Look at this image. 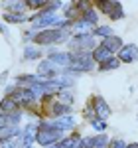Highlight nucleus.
Listing matches in <instances>:
<instances>
[{"mask_svg": "<svg viewBox=\"0 0 138 148\" xmlns=\"http://www.w3.org/2000/svg\"><path fill=\"white\" fill-rule=\"evenodd\" d=\"M0 148H20V138H10L6 142H0Z\"/></svg>", "mask_w": 138, "mask_h": 148, "instance_id": "nucleus-24", "label": "nucleus"}, {"mask_svg": "<svg viewBox=\"0 0 138 148\" xmlns=\"http://www.w3.org/2000/svg\"><path fill=\"white\" fill-rule=\"evenodd\" d=\"M118 61L120 63H136L138 61V46L136 44H124L118 51Z\"/></svg>", "mask_w": 138, "mask_h": 148, "instance_id": "nucleus-8", "label": "nucleus"}, {"mask_svg": "<svg viewBox=\"0 0 138 148\" xmlns=\"http://www.w3.org/2000/svg\"><path fill=\"white\" fill-rule=\"evenodd\" d=\"M101 46L107 47V49L115 56V53H118V51L122 49L124 42H122V38H120V36H115V34H113V36H109V38H105V40H101Z\"/></svg>", "mask_w": 138, "mask_h": 148, "instance_id": "nucleus-10", "label": "nucleus"}, {"mask_svg": "<svg viewBox=\"0 0 138 148\" xmlns=\"http://www.w3.org/2000/svg\"><path fill=\"white\" fill-rule=\"evenodd\" d=\"M126 148H138V142H132V144H126Z\"/></svg>", "mask_w": 138, "mask_h": 148, "instance_id": "nucleus-29", "label": "nucleus"}, {"mask_svg": "<svg viewBox=\"0 0 138 148\" xmlns=\"http://www.w3.org/2000/svg\"><path fill=\"white\" fill-rule=\"evenodd\" d=\"M91 36H93V38H101V40H105V38L113 36V28H111V26H105V24L95 26V28L91 30Z\"/></svg>", "mask_w": 138, "mask_h": 148, "instance_id": "nucleus-16", "label": "nucleus"}, {"mask_svg": "<svg viewBox=\"0 0 138 148\" xmlns=\"http://www.w3.org/2000/svg\"><path fill=\"white\" fill-rule=\"evenodd\" d=\"M2 6L6 8V12H10V14H26V10H28L26 0H18V2H4Z\"/></svg>", "mask_w": 138, "mask_h": 148, "instance_id": "nucleus-15", "label": "nucleus"}, {"mask_svg": "<svg viewBox=\"0 0 138 148\" xmlns=\"http://www.w3.org/2000/svg\"><path fill=\"white\" fill-rule=\"evenodd\" d=\"M6 79H8V73H2V75H0V85H4Z\"/></svg>", "mask_w": 138, "mask_h": 148, "instance_id": "nucleus-27", "label": "nucleus"}, {"mask_svg": "<svg viewBox=\"0 0 138 148\" xmlns=\"http://www.w3.org/2000/svg\"><path fill=\"white\" fill-rule=\"evenodd\" d=\"M42 57V49L36 46H26L24 47V59L26 61H38Z\"/></svg>", "mask_w": 138, "mask_h": 148, "instance_id": "nucleus-17", "label": "nucleus"}, {"mask_svg": "<svg viewBox=\"0 0 138 148\" xmlns=\"http://www.w3.org/2000/svg\"><path fill=\"white\" fill-rule=\"evenodd\" d=\"M136 119H138V116H136Z\"/></svg>", "mask_w": 138, "mask_h": 148, "instance_id": "nucleus-30", "label": "nucleus"}, {"mask_svg": "<svg viewBox=\"0 0 138 148\" xmlns=\"http://www.w3.org/2000/svg\"><path fill=\"white\" fill-rule=\"evenodd\" d=\"M95 6L101 10V14H105L107 18H111L113 22L124 18L122 4H120V2H116V0H99V2H95Z\"/></svg>", "mask_w": 138, "mask_h": 148, "instance_id": "nucleus-5", "label": "nucleus"}, {"mask_svg": "<svg viewBox=\"0 0 138 148\" xmlns=\"http://www.w3.org/2000/svg\"><path fill=\"white\" fill-rule=\"evenodd\" d=\"M18 111H22V107L18 105V103L14 101L12 97H4L2 101H0V113H18Z\"/></svg>", "mask_w": 138, "mask_h": 148, "instance_id": "nucleus-14", "label": "nucleus"}, {"mask_svg": "<svg viewBox=\"0 0 138 148\" xmlns=\"http://www.w3.org/2000/svg\"><path fill=\"white\" fill-rule=\"evenodd\" d=\"M120 67V61H118V57H111V59H107L105 63H99V71H115V69Z\"/></svg>", "mask_w": 138, "mask_h": 148, "instance_id": "nucleus-20", "label": "nucleus"}, {"mask_svg": "<svg viewBox=\"0 0 138 148\" xmlns=\"http://www.w3.org/2000/svg\"><path fill=\"white\" fill-rule=\"evenodd\" d=\"M22 121V111L18 113H0V128L2 126H14V125H20Z\"/></svg>", "mask_w": 138, "mask_h": 148, "instance_id": "nucleus-11", "label": "nucleus"}, {"mask_svg": "<svg viewBox=\"0 0 138 148\" xmlns=\"http://www.w3.org/2000/svg\"><path fill=\"white\" fill-rule=\"evenodd\" d=\"M36 134H38V125L36 123H28L20 132V148H34L36 144Z\"/></svg>", "mask_w": 138, "mask_h": 148, "instance_id": "nucleus-7", "label": "nucleus"}, {"mask_svg": "<svg viewBox=\"0 0 138 148\" xmlns=\"http://www.w3.org/2000/svg\"><path fill=\"white\" fill-rule=\"evenodd\" d=\"M93 142H95V136H81L79 148H93Z\"/></svg>", "mask_w": 138, "mask_h": 148, "instance_id": "nucleus-25", "label": "nucleus"}, {"mask_svg": "<svg viewBox=\"0 0 138 148\" xmlns=\"http://www.w3.org/2000/svg\"><path fill=\"white\" fill-rule=\"evenodd\" d=\"M69 51L71 53H91L97 47V38H93L91 34L87 36H73L69 40Z\"/></svg>", "mask_w": 138, "mask_h": 148, "instance_id": "nucleus-4", "label": "nucleus"}, {"mask_svg": "<svg viewBox=\"0 0 138 148\" xmlns=\"http://www.w3.org/2000/svg\"><path fill=\"white\" fill-rule=\"evenodd\" d=\"M71 53V51H69ZM73 59L69 63V67L65 69V73L71 75H77V73H85V71H91L95 67V61H93L91 53H71Z\"/></svg>", "mask_w": 138, "mask_h": 148, "instance_id": "nucleus-3", "label": "nucleus"}, {"mask_svg": "<svg viewBox=\"0 0 138 148\" xmlns=\"http://www.w3.org/2000/svg\"><path fill=\"white\" fill-rule=\"evenodd\" d=\"M26 20H30L28 14H10V12H4V22L6 24H24Z\"/></svg>", "mask_w": 138, "mask_h": 148, "instance_id": "nucleus-18", "label": "nucleus"}, {"mask_svg": "<svg viewBox=\"0 0 138 148\" xmlns=\"http://www.w3.org/2000/svg\"><path fill=\"white\" fill-rule=\"evenodd\" d=\"M81 20H83V22H87L89 26H97V24H99V14H97V10H95V8L91 6L89 10H85V12H83Z\"/></svg>", "mask_w": 138, "mask_h": 148, "instance_id": "nucleus-19", "label": "nucleus"}, {"mask_svg": "<svg viewBox=\"0 0 138 148\" xmlns=\"http://www.w3.org/2000/svg\"><path fill=\"white\" fill-rule=\"evenodd\" d=\"M0 32H2V34H6V36H8V28L4 26V22H0Z\"/></svg>", "mask_w": 138, "mask_h": 148, "instance_id": "nucleus-28", "label": "nucleus"}, {"mask_svg": "<svg viewBox=\"0 0 138 148\" xmlns=\"http://www.w3.org/2000/svg\"><path fill=\"white\" fill-rule=\"evenodd\" d=\"M89 103H91L93 113H95V116H97V119H101V121H107V119L113 114L111 107L107 105V101H105L101 95H93L91 99H89Z\"/></svg>", "mask_w": 138, "mask_h": 148, "instance_id": "nucleus-6", "label": "nucleus"}, {"mask_svg": "<svg viewBox=\"0 0 138 148\" xmlns=\"http://www.w3.org/2000/svg\"><path fill=\"white\" fill-rule=\"evenodd\" d=\"M91 57H93V61H95V63H105L107 59H111V57H113V53H111L107 47H103L101 44H99V46L91 51Z\"/></svg>", "mask_w": 138, "mask_h": 148, "instance_id": "nucleus-13", "label": "nucleus"}, {"mask_svg": "<svg viewBox=\"0 0 138 148\" xmlns=\"http://www.w3.org/2000/svg\"><path fill=\"white\" fill-rule=\"evenodd\" d=\"M63 138V132L57 130V128H53V126L46 123V121H42L40 125H38V134H36V142L40 144L42 148H47L51 146V144H55Z\"/></svg>", "mask_w": 138, "mask_h": 148, "instance_id": "nucleus-1", "label": "nucleus"}, {"mask_svg": "<svg viewBox=\"0 0 138 148\" xmlns=\"http://www.w3.org/2000/svg\"><path fill=\"white\" fill-rule=\"evenodd\" d=\"M55 101L57 103H63V105H73V93L69 91V89H61V91L55 95Z\"/></svg>", "mask_w": 138, "mask_h": 148, "instance_id": "nucleus-21", "label": "nucleus"}, {"mask_svg": "<svg viewBox=\"0 0 138 148\" xmlns=\"http://www.w3.org/2000/svg\"><path fill=\"white\" fill-rule=\"evenodd\" d=\"M20 132H22L20 125L2 126V128H0V142H6V140H10V138H18V136H20Z\"/></svg>", "mask_w": 138, "mask_h": 148, "instance_id": "nucleus-12", "label": "nucleus"}, {"mask_svg": "<svg viewBox=\"0 0 138 148\" xmlns=\"http://www.w3.org/2000/svg\"><path fill=\"white\" fill-rule=\"evenodd\" d=\"M109 142H111V138L107 136L105 132H101V134H97V136H95L93 148H109Z\"/></svg>", "mask_w": 138, "mask_h": 148, "instance_id": "nucleus-22", "label": "nucleus"}, {"mask_svg": "<svg viewBox=\"0 0 138 148\" xmlns=\"http://www.w3.org/2000/svg\"><path fill=\"white\" fill-rule=\"evenodd\" d=\"M91 126L101 134V132H105L107 130V121H101V119H93L91 121Z\"/></svg>", "mask_w": 138, "mask_h": 148, "instance_id": "nucleus-23", "label": "nucleus"}, {"mask_svg": "<svg viewBox=\"0 0 138 148\" xmlns=\"http://www.w3.org/2000/svg\"><path fill=\"white\" fill-rule=\"evenodd\" d=\"M49 125L53 126V128H57L61 132H67V130H75V126H77V121L71 116V114H65V116H57V119H53Z\"/></svg>", "mask_w": 138, "mask_h": 148, "instance_id": "nucleus-9", "label": "nucleus"}, {"mask_svg": "<svg viewBox=\"0 0 138 148\" xmlns=\"http://www.w3.org/2000/svg\"><path fill=\"white\" fill-rule=\"evenodd\" d=\"M109 148H126V142L120 140V138H113V140L109 142Z\"/></svg>", "mask_w": 138, "mask_h": 148, "instance_id": "nucleus-26", "label": "nucleus"}, {"mask_svg": "<svg viewBox=\"0 0 138 148\" xmlns=\"http://www.w3.org/2000/svg\"><path fill=\"white\" fill-rule=\"evenodd\" d=\"M67 32L71 34V30H59V28H49V30H42V32H36L34 36V42L36 47L38 46H53L61 40L67 38Z\"/></svg>", "mask_w": 138, "mask_h": 148, "instance_id": "nucleus-2", "label": "nucleus"}]
</instances>
